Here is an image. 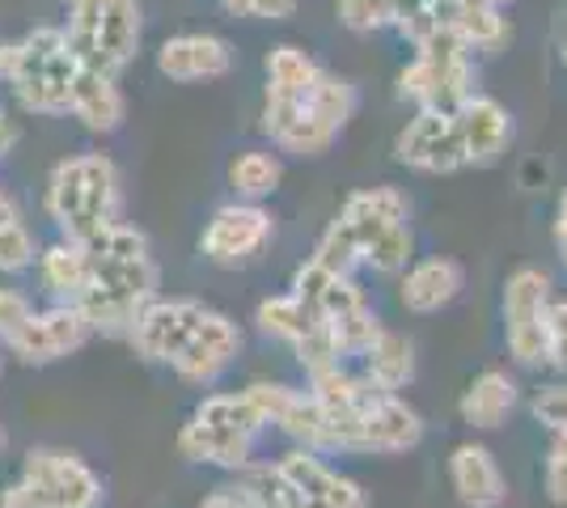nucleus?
Returning <instances> with one entry per match:
<instances>
[{"label": "nucleus", "instance_id": "f257e3e1", "mask_svg": "<svg viewBox=\"0 0 567 508\" xmlns=\"http://www.w3.org/2000/svg\"><path fill=\"white\" fill-rule=\"evenodd\" d=\"M90 255V289L81 292V314L94 331H132L148 301H157V263L148 255V238L132 225H106L85 238Z\"/></svg>", "mask_w": 567, "mask_h": 508}, {"label": "nucleus", "instance_id": "f03ea898", "mask_svg": "<svg viewBox=\"0 0 567 508\" xmlns=\"http://www.w3.org/2000/svg\"><path fill=\"white\" fill-rule=\"evenodd\" d=\"M76 55L69 51L64 30L39 25L22 43L0 48V76L13 85V94L34 115H69L72 85H76Z\"/></svg>", "mask_w": 567, "mask_h": 508}, {"label": "nucleus", "instance_id": "7ed1b4c3", "mask_svg": "<svg viewBox=\"0 0 567 508\" xmlns=\"http://www.w3.org/2000/svg\"><path fill=\"white\" fill-rule=\"evenodd\" d=\"M48 212L72 242L94 238L118 220V169L102 153H81L51 169Z\"/></svg>", "mask_w": 567, "mask_h": 508}, {"label": "nucleus", "instance_id": "20e7f679", "mask_svg": "<svg viewBox=\"0 0 567 508\" xmlns=\"http://www.w3.org/2000/svg\"><path fill=\"white\" fill-rule=\"evenodd\" d=\"M262 428H267V415L255 407V398L246 390L241 394H208L187 419V428L178 433V449L190 462L241 470V466H250V449Z\"/></svg>", "mask_w": 567, "mask_h": 508}, {"label": "nucleus", "instance_id": "39448f33", "mask_svg": "<svg viewBox=\"0 0 567 508\" xmlns=\"http://www.w3.org/2000/svg\"><path fill=\"white\" fill-rule=\"evenodd\" d=\"M64 39L81 69L118 76L141 48V0H69Z\"/></svg>", "mask_w": 567, "mask_h": 508}, {"label": "nucleus", "instance_id": "423d86ee", "mask_svg": "<svg viewBox=\"0 0 567 508\" xmlns=\"http://www.w3.org/2000/svg\"><path fill=\"white\" fill-rule=\"evenodd\" d=\"M394 225H406V199L394 187H369V191L348 195V204L339 208L331 229L322 234V242L313 250V263H322L334 276H348L355 263H364L369 246L381 234H390Z\"/></svg>", "mask_w": 567, "mask_h": 508}, {"label": "nucleus", "instance_id": "0eeeda50", "mask_svg": "<svg viewBox=\"0 0 567 508\" xmlns=\"http://www.w3.org/2000/svg\"><path fill=\"white\" fill-rule=\"evenodd\" d=\"M415 64L402 69L399 94L420 102V111H457L466 97L474 94V69H471V48L441 22L427 30L415 43Z\"/></svg>", "mask_w": 567, "mask_h": 508}, {"label": "nucleus", "instance_id": "6e6552de", "mask_svg": "<svg viewBox=\"0 0 567 508\" xmlns=\"http://www.w3.org/2000/svg\"><path fill=\"white\" fill-rule=\"evenodd\" d=\"M0 508H102V479L69 449H34Z\"/></svg>", "mask_w": 567, "mask_h": 508}, {"label": "nucleus", "instance_id": "1a4fd4ad", "mask_svg": "<svg viewBox=\"0 0 567 508\" xmlns=\"http://www.w3.org/2000/svg\"><path fill=\"white\" fill-rule=\"evenodd\" d=\"M550 280L538 267H520L504 284V339L520 364L546 361V310H550Z\"/></svg>", "mask_w": 567, "mask_h": 508}, {"label": "nucleus", "instance_id": "9d476101", "mask_svg": "<svg viewBox=\"0 0 567 508\" xmlns=\"http://www.w3.org/2000/svg\"><path fill=\"white\" fill-rule=\"evenodd\" d=\"M284 487L292 496L297 508H369V496L343 479L339 470H331L313 449H292L276 462Z\"/></svg>", "mask_w": 567, "mask_h": 508}, {"label": "nucleus", "instance_id": "9b49d317", "mask_svg": "<svg viewBox=\"0 0 567 508\" xmlns=\"http://www.w3.org/2000/svg\"><path fill=\"white\" fill-rule=\"evenodd\" d=\"M237 352H241V331H237L225 314L204 310V318L195 322V331L187 335L183 352L174 356V364H169V369H174L183 382L213 386L216 377H220V373L237 361Z\"/></svg>", "mask_w": 567, "mask_h": 508}, {"label": "nucleus", "instance_id": "f8f14e48", "mask_svg": "<svg viewBox=\"0 0 567 508\" xmlns=\"http://www.w3.org/2000/svg\"><path fill=\"white\" fill-rule=\"evenodd\" d=\"M394 153H399L402 166L424 169V174H453L457 166H466L462 141H457V123H453L450 111H420L399 132Z\"/></svg>", "mask_w": 567, "mask_h": 508}, {"label": "nucleus", "instance_id": "ddd939ff", "mask_svg": "<svg viewBox=\"0 0 567 508\" xmlns=\"http://www.w3.org/2000/svg\"><path fill=\"white\" fill-rule=\"evenodd\" d=\"M267 242H271V217L262 212L259 204H225V208H216L204 238H199L204 255L220 267L246 263Z\"/></svg>", "mask_w": 567, "mask_h": 508}, {"label": "nucleus", "instance_id": "4468645a", "mask_svg": "<svg viewBox=\"0 0 567 508\" xmlns=\"http://www.w3.org/2000/svg\"><path fill=\"white\" fill-rule=\"evenodd\" d=\"M90 335H94V326H90V318L81 314V305H55V310H43V314H30V322L9 339V348L25 364H51L76 352Z\"/></svg>", "mask_w": 567, "mask_h": 508}, {"label": "nucleus", "instance_id": "2eb2a0df", "mask_svg": "<svg viewBox=\"0 0 567 508\" xmlns=\"http://www.w3.org/2000/svg\"><path fill=\"white\" fill-rule=\"evenodd\" d=\"M262 132L276 141L288 153H301V157H318L334 145L339 127L322 120L306 97H284V94H267L262 102Z\"/></svg>", "mask_w": 567, "mask_h": 508}, {"label": "nucleus", "instance_id": "dca6fc26", "mask_svg": "<svg viewBox=\"0 0 567 508\" xmlns=\"http://www.w3.org/2000/svg\"><path fill=\"white\" fill-rule=\"evenodd\" d=\"M204 310L208 305H199V301H148L127 335L144 361L174 364V356L183 352V343L195 331V322L204 318Z\"/></svg>", "mask_w": 567, "mask_h": 508}, {"label": "nucleus", "instance_id": "f3484780", "mask_svg": "<svg viewBox=\"0 0 567 508\" xmlns=\"http://www.w3.org/2000/svg\"><path fill=\"white\" fill-rule=\"evenodd\" d=\"M424 440V419L402 403L399 394H378L355 428V454H402Z\"/></svg>", "mask_w": 567, "mask_h": 508}, {"label": "nucleus", "instance_id": "a211bd4d", "mask_svg": "<svg viewBox=\"0 0 567 508\" xmlns=\"http://www.w3.org/2000/svg\"><path fill=\"white\" fill-rule=\"evenodd\" d=\"M453 123H457V141H462L466 166H492L513 141V120H508V111L499 106L496 97L471 94L453 111Z\"/></svg>", "mask_w": 567, "mask_h": 508}, {"label": "nucleus", "instance_id": "6ab92c4d", "mask_svg": "<svg viewBox=\"0 0 567 508\" xmlns=\"http://www.w3.org/2000/svg\"><path fill=\"white\" fill-rule=\"evenodd\" d=\"M157 69L169 81H216L234 69V48L216 34H178L162 43Z\"/></svg>", "mask_w": 567, "mask_h": 508}, {"label": "nucleus", "instance_id": "aec40b11", "mask_svg": "<svg viewBox=\"0 0 567 508\" xmlns=\"http://www.w3.org/2000/svg\"><path fill=\"white\" fill-rule=\"evenodd\" d=\"M450 479L457 500L466 508H499L504 496H508V484H504V470L499 462L492 458L487 445H457L450 458Z\"/></svg>", "mask_w": 567, "mask_h": 508}, {"label": "nucleus", "instance_id": "412c9836", "mask_svg": "<svg viewBox=\"0 0 567 508\" xmlns=\"http://www.w3.org/2000/svg\"><path fill=\"white\" fill-rule=\"evenodd\" d=\"M457 292H462V267L453 263V259L432 255V259H420L402 276L399 297L411 314H441Z\"/></svg>", "mask_w": 567, "mask_h": 508}, {"label": "nucleus", "instance_id": "4be33fe9", "mask_svg": "<svg viewBox=\"0 0 567 508\" xmlns=\"http://www.w3.org/2000/svg\"><path fill=\"white\" fill-rule=\"evenodd\" d=\"M441 22L450 25L471 51H499L513 39V25H508V18L499 13V4H492V0H445Z\"/></svg>", "mask_w": 567, "mask_h": 508}, {"label": "nucleus", "instance_id": "5701e85b", "mask_svg": "<svg viewBox=\"0 0 567 508\" xmlns=\"http://www.w3.org/2000/svg\"><path fill=\"white\" fill-rule=\"evenodd\" d=\"M69 115H76L90 132H115L123 123V94H118L115 76L81 69L76 85H72Z\"/></svg>", "mask_w": 567, "mask_h": 508}, {"label": "nucleus", "instance_id": "b1692460", "mask_svg": "<svg viewBox=\"0 0 567 508\" xmlns=\"http://www.w3.org/2000/svg\"><path fill=\"white\" fill-rule=\"evenodd\" d=\"M457 407H462V419L471 428H499L508 419V412L517 407V382L499 369H487L466 386Z\"/></svg>", "mask_w": 567, "mask_h": 508}, {"label": "nucleus", "instance_id": "393cba45", "mask_svg": "<svg viewBox=\"0 0 567 508\" xmlns=\"http://www.w3.org/2000/svg\"><path fill=\"white\" fill-rule=\"evenodd\" d=\"M39 276H43V289L55 292L64 305H76L81 292L90 289V255L85 246L60 238L55 246H48L39 255Z\"/></svg>", "mask_w": 567, "mask_h": 508}, {"label": "nucleus", "instance_id": "a878e982", "mask_svg": "<svg viewBox=\"0 0 567 508\" xmlns=\"http://www.w3.org/2000/svg\"><path fill=\"white\" fill-rule=\"evenodd\" d=\"M360 361H364V377L385 394H399L415 377V348L394 331H378V339L360 352Z\"/></svg>", "mask_w": 567, "mask_h": 508}, {"label": "nucleus", "instance_id": "bb28decb", "mask_svg": "<svg viewBox=\"0 0 567 508\" xmlns=\"http://www.w3.org/2000/svg\"><path fill=\"white\" fill-rule=\"evenodd\" d=\"M271 424H280V433L292 436V440H297V449H313V454H322V449H327V412H322V403H318L313 394H297V390H288Z\"/></svg>", "mask_w": 567, "mask_h": 508}, {"label": "nucleus", "instance_id": "cd10ccee", "mask_svg": "<svg viewBox=\"0 0 567 508\" xmlns=\"http://www.w3.org/2000/svg\"><path fill=\"white\" fill-rule=\"evenodd\" d=\"M322 69L301 48H276L267 55V94L306 97L318 85Z\"/></svg>", "mask_w": 567, "mask_h": 508}, {"label": "nucleus", "instance_id": "c85d7f7f", "mask_svg": "<svg viewBox=\"0 0 567 508\" xmlns=\"http://www.w3.org/2000/svg\"><path fill=\"white\" fill-rule=\"evenodd\" d=\"M259 326L271 339H284V343L297 348L301 339L318 331V318H313V310H309L306 301H297L292 292H284V297H271V301L259 305Z\"/></svg>", "mask_w": 567, "mask_h": 508}, {"label": "nucleus", "instance_id": "c756f323", "mask_svg": "<svg viewBox=\"0 0 567 508\" xmlns=\"http://www.w3.org/2000/svg\"><path fill=\"white\" fill-rule=\"evenodd\" d=\"M229 183H234L237 195L246 199H262L280 187V162L262 148H250V153H237L234 166H229Z\"/></svg>", "mask_w": 567, "mask_h": 508}, {"label": "nucleus", "instance_id": "7c9ffc66", "mask_svg": "<svg viewBox=\"0 0 567 508\" xmlns=\"http://www.w3.org/2000/svg\"><path fill=\"white\" fill-rule=\"evenodd\" d=\"M30 263H34V238L18 204L0 191V271H25Z\"/></svg>", "mask_w": 567, "mask_h": 508}, {"label": "nucleus", "instance_id": "2f4dec72", "mask_svg": "<svg viewBox=\"0 0 567 508\" xmlns=\"http://www.w3.org/2000/svg\"><path fill=\"white\" fill-rule=\"evenodd\" d=\"M411 229L406 225H394L390 234H381L378 242L369 246V255H364V263L381 271V276H394V271H406L411 263Z\"/></svg>", "mask_w": 567, "mask_h": 508}, {"label": "nucleus", "instance_id": "473e14b6", "mask_svg": "<svg viewBox=\"0 0 567 508\" xmlns=\"http://www.w3.org/2000/svg\"><path fill=\"white\" fill-rule=\"evenodd\" d=\"M394 9V25L411 43H420L427 30L441 25V13H445V0H390Z\"/></svg>", "mask_w": 567, "mask_h": 508}, {"label": "nucleus", "instance_id": "72a5a7b5", "mask_svg": "<svg viewBox=\"0 0 567 508\" xmlns=\"http://www.w3.org/2000/svg\"><path fill=\"white\" fill-rule=\"evenodd\" d=\"M339 22L369 34L381 25H394V9H390V0H339Z\"/></svg>", "mask_w": 567, "mask_h": 508}, {"label": "nucleus", "instance_id": "f704fd0d", "mask_svg": "<svg viewBox=\"0 0 567 508\" xmlns=\"http://www.w3.org/2000/svg\"><path fill=\"white\" fill-rule=\"evenodd\" d=\"M534 419L546 424L550 433H564L567 428V386H543L534 394Z\"/></svg>", "mask_w": 567, "mask_h": 508}, {"label": "nucleus", "instance_id": "c9c22d12", "mask_svg": "<svg viewBox=\"0 0 567 508\" xmlns=\"http://www.w3.org/2000/svg\"><path fill=\"white\" fill-rule=\"evenodd\" d=\"M546 361L567 373V301H550L546 310Z\"/></svg>", "mask_w": 567, "mask_h": 508}, {"label": "nucleus", "instance_id": "e433bc0d", "mask_svg": "<svg viewBox=\"0 0 567 508\" xmlns=\"http://www.w3.org/2000/svg\"><path fill=\"white\" fill-rule=\"evenodd\" d=\"M30 314H34V305L25 301V292L0 289V339H4V343L22 331L25 322H30Z\"/></svg>", "mask_w": 567, "mask_h": 508}, {"label": "nucleus", "instance_id": "4c0bfd02", "mask_svg": "<svg viewBox=\"0 0 567 508\" xmlns=\"http://www.w3.org/2000/svg\"><path fill=\"white\" fill-rule=\"evenodd\" d=\"M546 496L555 505H567V454H559V449L546 458Z\"/></svg>", "mask_w": 567, "mask_h": 508}, {"label": "nucleus", "instance_id": "58836bf2", "mask_svg": "<svg viewBox=\"0 0 567 508\" xmlns=\"http://www.w3.org/2000/svg\"><path fill=\"white\" fill-rule=\"evenodd\" d=\"M297 13V0H255L250 4V18H262V22H284Z\"/></svg>", "mask_w": 567, "mask_h": 508}, {"label": "nucleus", "instance_id": "ea45409f", "mask_svg": "<svg viewBox=\"0 0 567 508\" xmlns=\"http://www.w3.org/2000/svg\"><path fill=\"white\" fill-rule=\"evenodd\" d=\"M199 508H255V505H250V500H246L237 487H225V491H213V496H208Z\"/></svg>", "mask_w": 567, "mask_h": 508}, {"label": "nucleus", "instance_id": "a19ab883", "mask_svg": "<svg viewBox=\"0 0 567 508\" xmlns=\"http://www.w3.org/2000/svg\"><path fill=\"white\" fill-rule=\"evenodd\" d=\"M555 242H559V255H564L567 263V191H564V204H559V220H555Z\"/></svg>", "mask_w": 567, "mask_h": 508}, {"label": "nucleus", "instance_id": "79ce46f5", "mask_svg": "<svg viewBox=\"0 0 567 508\" xmlns=\"http://www.w3.org/2000/svg\"><path fill=\"white\" fill-rule=\"evenodd\" d=\"M13 141H18V132H13V123H9V115L0 111V157L13 148Z\"/></svg>", "mask_w": 567, "mask_h": 508}, {"label": "nucleus", "instance_id": "37998d69", "mask_svg": "<svg viewBox=\"0 0 567 508\" xmlns=\"http://www.w3.org/2000/svg\"><path fill=\"white\" fill-rule=\"evenodd\" d=\"M220 4H225L229 13H237V18H250V4H255V0H220Z\"/></svg>", "mask_w": 567, "mask_h": 508}, {"label": "nucleus", "instance_id": "c03bdc74", "mask_svg": "<svg viewBox=\"0 0 567 508\" xmlns=\"http://www.w3.org/2000/svg\"><path fill=\"white\" fill-rule=\"evenodd\" d=\"M555 449H559V454H567V428H564V433H555Z\"/></svg>", "mask_w": 567, "mask_h": 508}, {"label": "nucleus", "instance_id": "a18cd8bd", "mask_svg": "<svg viewBox=\"0 0 567 508\" xmlns=\"http://www.w3.org/2000/svg\"><path fill=\"white\" fill-rule=\"evenodd\" d=\"M564 60H567V30H564Z\"/></svg>", "mask_w": 567, "mask_h": 508}, {"label": "nucleus", "instance_id": "49530a36", "mask_svg": "<svg viewBox=\"0 0 567 508\" xmlns=\"http://www.w3.org/2000/svg\"><path fill=\"white\" fill-rule=\"evenodd\" d=\"M0 449H4V433H0Z\"/></svg>", "mask_w": 567, "mask_h": 508}]
</instances>
